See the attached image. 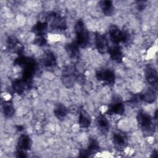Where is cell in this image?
<instances>
[{
	"label": "cell",
	"instance_id": "6da1fadb",
	"mask_svg": "<svg viewBox=\"0 0 158 158\" xmlns=\"http://www.w3.org/2000/svg\"><path fill=\"white\" fill-rule=\"evenodd\" d=\"M14 64L23 69L22 79L26 83L27 87L29 88L36 70V61L33 58L20 55L15 60Z\"/></svg>",
	"mask_w": 158,
	"mask_h": 158
},
{
	"label": "cell",
	"instance_id": "7a4b0ae2",
	"mask_svg": "<svg viewBox=\"0 0 158 158\" xmlns=\"http://www.w3.org/2000/svg\"><path fill=\"white\" fill-rule=\"evenodd\" d=\"M137 122L139 127L143 133L147 135H152L154 131V125L151 116L144 110L138 112L136 116Z\"/></svg>",
	"mask_w": 158,
	"mask_h": 158
},
{
	"label": "cell",
	"instance_id": "3957f363",
	"mask_svg": "<svg viewBox=\"0 0 158 158\" xmlns=\"http://www.w3.org/2000/svg\"><path fill=\"white\" fill-rule=\"evenodd\" d=\"M45 20L49 23L51 27L55 30L63 31L67 29V22L65 19L59 13L56 12H49L45 14Z\"/></svg>",
	"mask_w": 158,
	"mask_h": 158
},
{
	"label": "cell",
	"instance_id": "277c9868",
	"mask_svg": "<svg viewBox=\"0 0 158 158\" xmlns=\"http://www.w3.org/2000/svg\"><path fill=\"white\" fill-rule=\"evenodd\" d=\"M76 43L81 48H85L89 43V33L83 21L78 20L75 25Z\"/></svg>",
	"mask_w": 158,
	"mask_h": 158
},
{
	"label": "cell",
	"instance_id": "5b68a950",
	"mask_svg": "<svg viewBox=\"0 0 158 158\" xmlns=\"http://www.w3.org/2000/svg\"><path fill=\"white\" fill-rule=\"evenodd\" d=\"M78 73L73 65L65 66L62 73V82L64 86L67 88H72L77 80Z\"/></svg>",
	"mask_w": 158,
	"mask_h": 158
},
{
	"label": "cell",
	"instance_id": "8992f818",
	"mask_svg": "<svg viewBox=\"0 0 158 158\" xmlns=\"http://www.w3.org/2000/svg\"><path fill=\"white\" fill-rule=\"evenodd\" d=\"M109 33L111 41L115 44H118L120 42L127 43L130 40V35L127 31H122L115 25H111L109 27Z\"/></svg>",
	"mask_w": 158,
	"mask_h": 158
},
{
	"label": "cell",
	"instance_id": "52a82bcc",
	"mask_svg": "<svg viewBox=\"0 0 158 158\" xmlns=\"http://www.w3.org/2000/svg\"><path fill=\"white\" fill-rule=\"evenodd\" d=\"M96 78L98 80L105 83L109 86H113L115 81V75L114 72L108 69L98 70L96 73Z\"/></svg>",
	"mask_w": 158,
	"mask_h": 158
},
{
	"label": "cell",
	"instance_id": "ba28073f",
	"mask_svg": "<svg viewBox=\"0 0 158 158\" xmlns=\"http://www.w3.org/2000/svg\"><path fill=\"white\" fill-rule=\"evenodd\" d=\"M7 48L9 51L22 55L24 47L19 40L14 36H10L7 40Z\"/></svg>",
	"mask_w": 158,
	"mask_h": 158
},
{
	"label": "cell",
	"instance_id": "9c48e42d",
	"mask_svg": "<svg viewBox=\"0 0 158 158\" xmlns=\"http://www.w3.org/2000/svg\"><path fill=\"white\" fill-rule=\"evenodd\" d=\"M95 45L98 51L103 54L107 52L109 46L106 36L99 33L95 34Z\"/></svg>",
	"mask_w": 158,
	"mask_h": 158
},
{
	"label": "cell",
	"instance_id": "30bf717a",
	"mask_svg": "<svg viewBox=\"0 0 158 158\" xmlns=\"http://www.w3.org/2000/svg\"><path fill=\"white\" fill-rule=\"evenodd\" d=\"M145 77L147 81L153 87L156 88L157 85V72L154 67L148 65L145 69Z\"/></svg>",
	"mask_w": 158,
	"mask_h": 158
},
{
	"label": "cell",
	"instance_id": "8fae6325",
	"mask_svg": "<svg viewBox=\"0 0 158 158\" xmlns=\"http://www.w3.org/2000/svg\"><path fill=\"white\" fill-rule=\"evenodd\" d=\"M127 136L122 131H117L113 133L112 142L113 144L118 148H124L127 144Z\"/></svg>",
	"mask_w": 158,
	"mask_h": 158
},
{
	"label": "cell",
	"instance_id": "7c38bea8",
	"mask_svg": "<svg viewBox=\"0 0 158 158\" xmlns=\"http://www.w3.org/2000/svg\"><path fill=\"white\" fill-rule=\"evenodd\" d=\"M124 112L125 106L123 102L120 101H116L109 106L106 113L109 115H122Z\"/></svg>",
	"mask_w": 158,
	"mask_h": 158
},
{
	"label": "cell",
	"instance_id": "4fadbf2b",
	"mask_svg": "<svg viewBox=\"0 0 158 158\" xmlns=\"http://www.w3.org/2000/svg\"><path fill=\"white\" fill-rule=\"evenodd\" d=\"M107 52L109 54L110 57L114 61L117 62H121L122 61L123 54L120 46L115 45L109 48Z\"/></svg>",
	"mask_w": 158,
	"mask_h": 158
},
{
	"label": "cell",
	"instance_id": "5bb4252c",
	"mask_svg": "<svg viewBox=\"0 0 158 158\" xmlns=\"http://www.w3.org/2000/svg\"><path fill=\"white\" fill-rule=\"evenodd\" d=\"M48 28V23L46 21H38L31 28V31L36 36H45Z\"/></svg>",
	"mask_w": 158,
	"mask_h": 158
},
{
	"label": "cell",
	"instance_id": "9a60e30c",
	"mask_svg": "<svg viewBox=\"0 0 158 158\" xmlns=\"http://www.w3.org/2000/svg\"><path fill=\"white\" fill-rule=\"evenodd\" d=\"M43 64L44 67H55L57 62H56V58L54 56V54L49 51H46L43 56L42 59Z\"/></svg>",
	"mask_w": 158,
	"mask_h": 158
},
{
	"label": "cell",
	"instance_id": "2e32d148",
	"mask_svg": "<svg viewBox=\"0 0 158 158\" xmlns=\"http://www.w3.org/2000/svg\"><path fill=\"white\" fill-rule=\"evenodd\" d=\"M65 49L68 55L71 58H78L80 56L79 46L76 41L67 43L65 46Z\"/></svg>",
	"mask_w": 158,
	"mask_h": 158
},
{
	"label": "cell",
	"instance_id": "e0dca14e",
	"mask_svg": "<svg viewBox=\"0 0 158 158\" xmlns=\"http://www.w3.org/2000/svg\"><path fill=\"white\" fill-rule=\"evenodd\" d=\"M91 122L90 115L83 109H81L79 110V118L78 123L82 128H88Z\"/></svg>",
	"mask_w": 158,
	"mask_h": 158
},
{
	"label": "cell",
	"instance_id": "ac0fdd59",
	"mask_svg": "<svg viewBox=\"0 0 158 158\" xmlns=\"http://www.w3.org/2000/svg\"><path fill=\"white\" fill-rule=\"evenodd\" d=\"M141 99L147 103L151 104L154 102L156 99V93L154 88L147 89L145 91L140 93Z\"/></svg>",
	"mask_w": 158,
	"mask_h": 158
},
{
	"label": "cell",
	"instance_id": "d6986e66",
	"mask_svg": "<svg viewBox=\"0 0 158 158\" xmlns=\"http://www.w3.org/2000/svg\"><path fill=\"white\" fill-rule=\"evenodd\" d=\"M31 146V140L30 138L26 135H22L18 139L17 147L19 149L23 151L29 150Z\"/></svg>",
	"mask_w": 158,
	"mask_h": 158
},
{
	"label": "cell",
	"instance_id": "ffe728a7",
	"mask_svg": "<svg viewBox=\"0 0 158 158\" xmlns=\"http://www.w3.org/2000/svg\"><path fill=\"white\" fill-rule=\"evenodd\" d=\"M12 87L15 93L19 95L23 94L25 90V88H28L26 83L22 78L15 79L12 83Z\"/></svg>",
	"mask_w": 158,
	"mask_h": 158
},
{
	"label": "cell",
	"instance_id": "44dd1931",
	"mask_svg": "<svg viewBox=\"0 0 158 158\" xmlns=\"http://www.w3.org/2000/svg\"><path fill=\"white\" fill-rule=\"evenodd\" d=\"M99 7L102 12L106 16H110L114 13V6L111 1H101L99 2Z\"/></svg>",
	"mask_w": 158,
	"mask_h": 158
},
{
	"label": "cell",
	"instance_id": "7402d4cb",
	"mask_svg": "<svg viewBox=\"0 0 158 158\" xmlns=\"http://www.w3.org/2000/svg\"><path fill=\"white\" fill-rule=\"evenodd\" d=\"M96 123L98 128L102 133L107 132L109 129V122L106 118V117L100 114L96 119Z\"/></svg>",
	"mask_w": 158,
	"mask_h": 158
},
{
	"label": "cell",
	"instance_id": "603a6c76",
	"mask_svg": "<svg viewBox=\"0 0 158 158\" xmlns=\"http://www.w3.org/2000/svg\"><path fill=\"white\" fill-rule=\"evenodd\" d=\"M54 113L58 120H62L67 115V109L62 104H58L54 110Z\"/></svg>",
	"mask_w": 158,
	"mask_h": 158
},
{
	"label": "cell",
	"instance_id": "cb8c5ba5",
	"mask_svg": "<svg viewBox=\"0 0 158 158\" xmlns=\"http://www.w3.org/2000/svg\"><path fill=\"white\" fill-rule=\"evenodd\" d=\"M3 113L6 117L10 118L12 117L15 113V109L12 104L9 101H6L2 105Z\"/></svg>",
	"mask_w": 158,
	"mask_h": 158
},
{
	"label": "cell",
	"instance_id": "d4e9b609",
	"mask_svg": "<svg viewBox=\"0 0 158 158\" xmlns=\"http://www.w3.org/2000/svg\"><path fill=\"white\" fill-rule=\"evenodd\" d=\"M99 149V146L97 140L95 139L94 138H91L89 141L88 146L87 149V151H88L89 154H91L96 152Z\"/></svg>",
	"mask_w": 158,
	"mask_h": 158
},
{
	"label": "cell",
	"instance_id": "484cf974",
	"mask_svg": "<svg viewBox=\"0 0 158 158\" xmlns=\"http://www.w3.org/2000/svg\"><path fill=\"white\" fill-rule=\"evenodd\" d=\"M33 43L35 45L38 46H44L47 44V40L45 36H36L34 39Z\"/></svg>",
	"mask_w": 158,
	"mask_h": 158
},
{
	"label": "cell",
	"instance_id": "4316f807",
	"mask_svg": "<svg viewBox=\"0 0 158 158\" xmlns=\"http://www.w3.org/2000/svg\"><path fill=\"white\" fill-rule=\"evenodd\" d=\"M146 1H137L136 2V6H137V9L139 10H142L144 9L146 6L145 4Z\"/></svg>",
	"mask_w": 158,
	"mask_h": 158
},
{
	"label": "cell",
	"instance_id": "83f0119b",
	"mask_svg": "<svg viewBox=\"0 0 158 158\" xmlns=\"http://www.w3.org/2000/svg\"><path fill=\"white\" fill-rule=\"evenodd\" d=\"M89 153L87 151V149H81L79 152V156L82 157H86L89 156Z\"/></svg>",
	"mask_w": 158,
	"mask_h": 158
},
{
	"label": "cell",
	"instance_id": "f1b7e54d",
	"mask_svg": "<svg viewBox=\"0 0 158 158\" xmlns=\"http://www.w3.org/2000/svg\"><path fill=\"white\" fill-rule=\"evenodd\" d=\"M25 151L23 150H20V149H17V152H16V156L18 157H26V154L24 152Z\"/></svg>",
	"mask_w": 158,
	"mask_h": 158
},
{
	"label": "cell",
	"instance_id": "f546056e",
	"mask_svg": "<svg viewBox=\"0 0 158 158\" xmlns=\"http://www.w3.org/2000/svg\"><path fill=\"white\" fill-rule=\"evenodd\" d=\"M157 156V152L156 151H154L152 152V155H151V157H156Z\"/></svg>",
	"mask_w": 158,
	"mask_h": 158
},
{
	"label": "cell",
	"instance_id": "4dcf8cb0",
	"mask_svg": "<svg viewBox=\"0 0 158 158\" xmlns=\"http://www.w3.org/2000/svg\"><path fill=\"white\" fill-rule=\"evenodd\" d=\"M17 128H18L17 130H18L19 131H22V130H23V127H22V126H18Z\"/></svg>",
	"mask_w": 158,
	"mask_h": 158
}]
</instances>
